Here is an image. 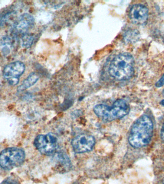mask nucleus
Instances as JSON below:
<instances>
[{
	"label": "nucleus",
	"mask_w": 164,
	"mask_h": 184,
	"mask_svg": "<svg viewBox=\"0 0 164 184\" xmlns=\"http://www.w3.org/2000/svg\"><path fill=\"white\" fill-rule=\"evenodd\" d=\"M35 20L29 14H24L19 17L13 25V30L15 34L24 35L34 27Z\"/></svg>",
	"instance_id": "nucleus-8"
},
{
	"label": "nucleus",
	"mask_w": 164,
	"mask_h": 184,
	"mask_svg": "<svg viewBox=\"0 0 164 184\" xmlns=\"http://www.w3.org/2000/svg\"><path fill=\"white\" fill-rule=\"evenodd\" d=\"M164 85V74L162 75L159 80L156 83V87H161L163 86Z\"/></svg>",
	"instance_id": "nucleus-14"
},
{
	"label": "nucleus",
	"mask_w": 164,
	"mask_h": 184,
	"mask_svg": "<svg viewBox=\"0 0 164 184\" xmlns=\"http://www.w3.org/2000/svg\"><path fill=\"white\" fill-rule=\"evenodd\" d=\"M4 184H15V183H14L13 181H7L6 182H4Z\"/></svg>",
	"instance_id": "nucleus-16"
},
{
	"label": "nucleus",
	"mask_w": 164,
	"mask_h": 184,
	"mask_svg": "<svg viewBox=\"0 0 164 184\" xmlns=\"http://www.w3.org/2000/svg\"><path fill=\"white\" fill-rule=\"evenodd\" d=\"M33 36L27 33L22 36L21 38V43L22 47L25 48H29L31 46L34 41Z\"/></svg>",
	"instance_id": "nucleus-11"
},
{
	"label": "nucleus",
	"mask_w": 164,
	"mask_h": 184,
	"mask_svg": "<svg viewBox=\"0 0 164 184\" xmlns=\"http://www.w3.org/2000/svg\"><path fill=\"white\" fill-rule=\"evenodd\" d=\"M39 79L38 75L35 73H30L27 78L22 82L21 86L18 88V91L21 92L31 87L37 82Z\"/></svg>",
	"instance_id": "nucleus-10"
},
{
	"label": "nucleus",
	"mask_w": 164,
	"mask_h": 184,
	"mask_svg": "<svg viewBox=\"0 0 164 184\" xmlns=\"http://www.w3.org/2000/svg\"><path fill=\"white\" fill-rule=\"evenodd\" d=\"M148 9L141 4L133 5L130 10L129 18L133 23L137 25L145 24L148 20Z\"/></svg>",
	"instance_id": "nucleus-7"
},
{
	"label": "nucleus",
	"mask_w": 164,
	"mask_h": 184,
	"mask_svg": "<svg viewBox=\"0 0 164 184\" xmlns=\"http://www.w3.org/2000/svg\"><path fill=\"white\" fill-rule=\"evenodd\" d=\"M138 38V35L137 33L136 32H131L130 33H127L125 37V39L127 41L130 42H133L136 40V38Z\"/></svg>",
	"instance_id": "nucleus-12"
},
{
	"label": "nucleus",
	"mask_w": 164,
	"mask_h": 184,
	"mask_svg": "<svg viewBox=\"0 0 164 184\" xmlns=\"http://www.w3.org/2000/svg\"><path fill=\"white\" fill-rule=\"evenodd\" d=\"M134 59L131 54H119L111 60L109 66V74L116 80H128L134 74Z\"/></svg>",
	"instance_id": "nucleus-2"
},
{
	"label": "nucleus",
	"mask_w": 164,
	"mask_h": 184,
	"mask_svg": "<svg viewBox=\"0 0 164 184\" xmlns=\"http://www.w3.org/2000/svg\"><path fill=\"white\" fill-rule=\"evenodd\" d=\"M57 136L53 133L38 136L34 140L36 148L41 153L46 155H52L58 148Z\"/></svg>",
	"instance_id": "nucleus-5"
},
{
	"label": "nucleus",
	"mask_w": 164,
	"mask_h": 184,
	"mask_svg": "<svg viewBox=\"0 0 164 184\" xmlns=\"http://www.w3.org/2000/svg\"><path fill=\"white\" fill-rule=\"evenodd\" d=\"M154 125L152 119L143 115L133 123L129 135L128 140L132 147L140 148L148 144L153 134Z\"/></svg>",
	"instance_id": "nucleus-1"
},
{
	"label": "nucleus",
	"mask_w": 164,
	"mask_h": 184,
	"mask_svg": "<svg viewBox=\"0 0 164 184\" xmlns=\"http://www.w3.org/2000/svg\"><path fill=\"white\" fill-rule=\"evenodd\" d=\"M162 94H163V96H164V89L163 90V92H162Z\"/></svg>",
	"instance_id": "nucleus-18"
},
{
	"label": "nucleus",
	"mask_w": 164,
	"mask_h": 184,
	"mask_svg": "<svg viewBox=\"0 0 164 184\" xmlns=\"http://www.w3.org/2000/svg\"><path fill=\"white\" fill-rule=\"evenodd\" d=\"M94 111L103 121L110 122L125 117L130 111L129 105L125 100L118 99L111 107L103 104L96 105Z\"/></svg>",
	"instance_id": "nucleus-3"
},
{
	"label": "nucleus",
	"mask_w": 164,
	"mask_h": 184,
	"mask_svg": "<svg viewBox=\"0 0 164 184\" xmlns=\"http://www.w3.org/2000/svg\"><path fill=\"white\" fill-rule=\"evenodd\" d=\"M160 137L162 140L164 141V122L161 130Z\"/></svg>",
	"instance_id": "nucleus-15"
},
{
	"label": "nucleus",
	"mask_w": 164,
	"mask_h": 184,
	"mask_svg": "<svg viewBox=\"0 0 164 184\" xmlns=\"http://www.w3.org/2000/svg\"><path fill=\"white\" fill-rule=\"evenodd\" d=\"M25 153L22 149L8 148L0 153V166L9 170L22 165L25 159Z\"/></svg>",
	"instance_id": "nucleus-4"
},
{
	"label": "nucleus",
	"mask_w": 164,
	"mask_h": 184,
	"mask_svg": "<svg viewBox=\"0 0 164 184\" xmlns=\"http://www.w3.org/2000/svg\"><path fill=\"white\" fill-rule=\"evenodd\" d=\"M25 71L24 64L21 61H15L6 65L3 71V75L7 79L19 78L23 74Z\"/></svg>",
	"instance_id": "nucleus-9"
},
{
	"label": "nucleus",
	"mask_w": 164,
	"mask_h": 184,
	"mask_svg": "<svg viewBox=\"0 0 164 184\" xmlns=\"http://www.w3.org/2000/svg\"><path fill=\"white\" fill-rule=\"evenodd\" d=\"M95 144V139L91 135L81 134L75 137L72 141L73 150L78 153L89 152Z\"/></svg>",
	"instance_id": "nucleus-6"
},
{
	"label": "nucleus",
	"mask_w": 164,
	"mask_h": 184,
	"mask_svg": "<svg viewBox=\"0 0 164 184\" xmlns=\"http://www.w3.org/2000/svg\"><path fill=\"white\" fill-rule=\"evenodd\" d=\"M19 82V78H13L8 79L9 83L12 86H15V85H18Z\"/></svg>",
	"instance_id": "nucleus-13"
},
{
	"label": "nucleus",
	"mask_w": 164,
	"mask_h": 184,
	"mask_svg": "<svg viewBox=\"0 0 164 184\" xmlns=\"http://www.w3.org/2000/svg\"><path fill=\"white\" fill-rule=\"evenodd\" d=\"M160 104L164 107V99L162 100V101H161Z\"/></svg>",
	"instance_id": "nucleus-17"
}]
</instances>
